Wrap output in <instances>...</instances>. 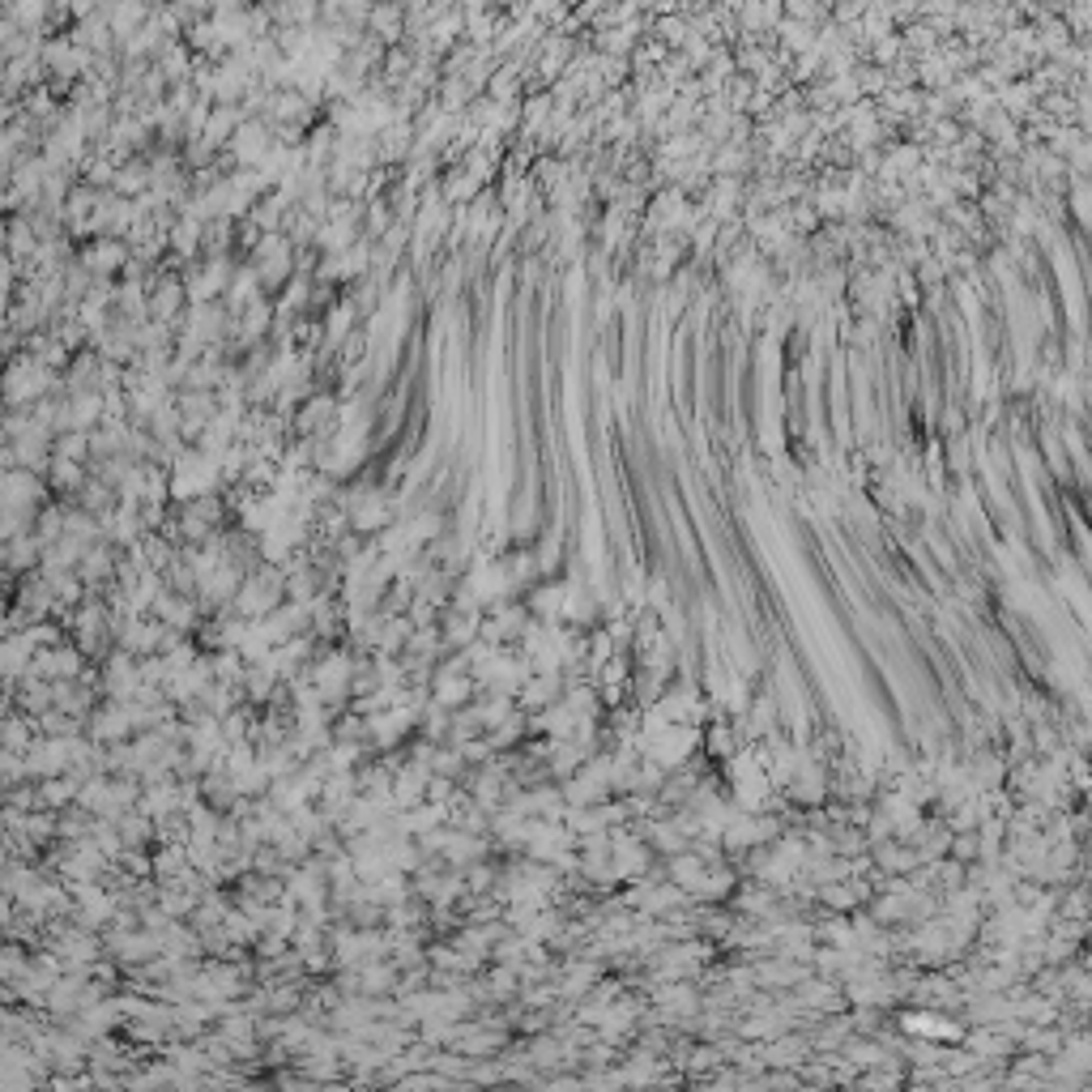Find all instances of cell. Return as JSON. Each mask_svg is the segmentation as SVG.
I'll list each match as a JSON object with an SVG mask.
<instances>
[{
    "label": "cell",
    "mask_w": 1092,
    "mask_h": 1092,
    "mask_svg": "<svg viewBox=\"0 0 1092 1092\" xmlns=\"http://www.w3.org/2000/svg\"><path fill=\"white\" fill-rule=\"evenodd\" d=\"M52 384V376H47V363L39 359H13L9 371L0 376V402L21 410V406H31L35 397Z\"/></svg>",
    "instance_id": "obj_1"
},
{
    "label": "cell",
    "mask_w": 1092,
    "mask_h": 1092,
    "mask_svg": "<svg viewBox=\"0 0 1092 1092\" xmlns=\"http://www.w3.org/2000/svg\"><path fill=\"white\" fill-rule=\"evenodd\" d=\"M346 329H351V304H337V308L329 312V341H337Z\"/></svg>",
    "instance_id": "obj_13"
},
{
    "label": "cell",
    "mask_w": 1092,
    "mask_h": 1092,
    "mask_svg": "<svg viewBox=\"0 0 1092 1092\" xmlns=\"http://www.w3.org/2000/svg\"><path fill=\"white\" fill-rule=\"evenodd\" d=\"M78 789H82V785L73 781V777H56V781H47V785H43V803H52V807L73 803V798H78Z\"/></svg>",
    "instance_id": "obj_9"
},
{
    "label": "cell",
    "mask_w": 1092,
    "mask_h": 1092,
    "mask_svg": "<svg viewBox=\"0 0 1092 1092\" xmlns=\"http://www.w3.org/2000/svg\"><path fill=\"white\" fill-rule=\"evenodd\" d=\"M111 572V555H107V546H90L86 551V563H82V577L86 581H98V577H107Z\"/></svg>",
    "instance_id": "obj_10"
},
{
    "label": "cell",
    "mask_w": 1092,
    "mask_h": 1092,
    "mask_svg": "<svg viewBox=\"0 0 1092 1092\" xmlns=\"http://www.w3.org/2000/svg\"><path fill=\"white\" fill-rule=\"evenodd\" d=\"M35 675H43V679H73L82 670V657L73 653V649H60V644H52V649H39V657H35Z\"/></svg>",
    "instance_id": "obj_2"
},
{
    "label": "cell",
    "mask_w": 1092,
    "mask_h": 1092,
    "mask_svg": "<svg viewBox=\"0 0 1092 1092\" xmlns=\"http://www.w3.org/2000/svg\"><path fill=\"white\" fill-rule=\"evenodd\" d=\"M124 261H129V252H124V243H115V239L86 247V265H90L94 273H115Z\"/></svg>",
    "instance_id": "obj_5"
},
{
    "label": "cell",
    "mask_w": 1092,
    "mask_h": 1092,
    "mask_svg": "<svg viewBox=\"0 0 1092 1092\" xmlns=\"http://www.w3.org/2000/svg\"><path fill=\"white\" fill-rule=\"evenodd\" d=\"M351 520H355V530H380V525H388L393 516H388L384 495H363V500H355Z\"/></svg>",
    "instance_id": "obj_3"
},
{
    "label": "cell",
    "mask_w": 1092,
    "mask_h": 1092,
    "mask_svg": "<svg viewBox=\"0 0 1092 1092\" xmlns=\"http://www.w3.org/2000/svg\"><path fill=\"white\" fill-rule=\"evenodd\" d=\"M86 444H90L86 431H64V435H60V457L82 461V457H86Z\"/></svg>",
    "instance_id": "obj_11"
},
{
    "label": "cell",
    "mask_w": 1092,
    "mask_h": 1092,
    "mask_svg": "<svg viewBox=\"0 0 1092 1092\" xmlns=\"http://www.w3.org/2000/svg\"><path fill=\"white\" fill-rule=\"evenodd\" d=\"M708 755H734V734L726 726H713L708 730Z\"/></svg>",
    "instance_id": "obj_12"
},
{
    "label": "cell",
    "mask_w": 1092,
    "mask_h": 1092,
    "mask_svg": "<svg viewBox=\"0 0 1092 1092\" xmlns=\"http://www.w3.org/2000/svg\"><path fill=\"white\" fill-rule=\"evenodd\" d=\"M469 691H474V683H469L465 675H444L440 687H435V700H440L444 708H453V704L469 700Z\"/></svg>",
    "instance_id": "obj_7"
},
{
    "label": "cell",
    "mask_w": 1092,
    "mask_h": 1092,
    "mask_svg": "<svg viewBox=\"0 0 1092 1092\" xmlns=\"http://www.w3.org/2000/svg\"><path fill=\"white\" fill-rule=\"evenodd\" d=\"M180 304H184V286H180V282H162V290H158L154 299H150V308H154V320H162V325H167V320L180 312Z\"/></svg>",
    "instance_id": "obj_6"
},
{
    "label": "cell",
    "mask_w": 1092,
    "mask_h": 1092,
    "mask_svg": "<svg viewBox=\"0 0 1092 1092\" xmlns=\"http://www.w3.org/2000/svg\"><path fill=\"white\" fill-rule=\"evenodd\" d=\"M145 184V167L137 162V167H124V176H115V188L120 192H137Z\"/></svg>",
    "instance_id": "obj_14"
},
{
    "label": "cell",
    "mask_w": 1092,
    "mask_h": 1092,
    "mask_svg": "<svg viewBox=\"0 0 1092 1092\" xmlns=\"http://www.w3.org/2000/svg\"><path fill=\"white\" fill-rule=\"evenodd\" d=\"M265 150H269V137H265L261 124H239V129H235V154H239V162H261Z\"/></svg>",
    "instance_id": "obj_4"
},
{
    "label": "cell",
    "mask_w": 1092,
    "mask_h": 1092,
    "mask_svg": "<svg viewBox=\"0 0 1092 1092\" xmlns=\"http://www.w3.org/2000/svg\"><path fill=\"white\" fill-rule=\"evenodd\" d=\"M52 474H56V487H68V491H78L82 487V461H73V457H60L56 453V461H52Z\"/></svg>",
    "instance_id": "obj_8"
}]
</instances>
